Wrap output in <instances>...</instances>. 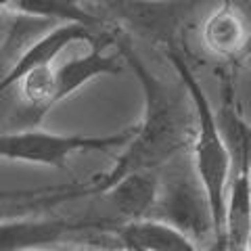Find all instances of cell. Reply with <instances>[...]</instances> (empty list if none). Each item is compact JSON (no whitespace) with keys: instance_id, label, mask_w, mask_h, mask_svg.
Listing matches in <instances>:
<instances>
[{"instance_id":"cell-1","label":"cell","mask_w":251,"mask_h":251,"mask_svg":"<svg viewBox=\"0 0 251 251\" xmlns=\"http://www.w3.org/2000/svg\"><path fill=\"white\" fill-rule=\"evenodd\" d=\"M111 46H115L124 65H128L138 80L145 94V109L134 136L124 145L113 166L84 182L88 195L103 193L132 172H159L178 155L188 153L197 122L193 99L182 80L178 77V82H170L157 75L136 50L130 31L111 29Z\"/></svg>"},{"instance_id":"cell-2","label":"cell","mask_w":251,"mask_h":251,"mask_svg":"<svg viewBox=\"0 0 251 251\" xmlns=\"http://www.w3.org/2000/svg\"><path fill=\"white\" fill-rule=\"evenodd\" d=\"M166 54L170 63L176 69V75L186 86L188 94L193 99L197 122H195L193 143L188 147L193 170L197 174L203 191L207 195L211 218L216 228V243L222 249V228H224V211H226V191H228L230 178V153L226 147V140L220 132L216 120V109L209 105L205 88L201 86L199 77L195 75L193 67L188 65L186 54L178 46H168Z\"/></svg>"},{"instance_id":"cell-3","label":"cell","mask_w":251,"mask_h":251,"mask_svg":"<svg viewBox=\"0 0 251 251\" xmlns=\"http://www.w3.org/2000/svg\"><path fill=\"white\" fill-rule=\"evenodd\" d=\"M117 226L94 216L59 218V216H19L0 222V251H40L69 247L77 241L82 247L120 249Z\"/></svg>"},{"instance_id":"cell-4","label":"cell","mask_w":251,"mask_h":251,"mask_svg":"<svg viewBox=\"0 0 251 251\" xmlns=\"http://www.w3.org/2000/svg\"><path fill=\"white\" fill-rule=\"evenodd\" d=\"M178 155L159 170V191L151 218H159L186 232L195 243L216 239L207 195L193 170L191 157Z\"/></svg>"},{"instance_id":"cell-5","label":"cell","mask_w":251,"mask_h":251,"mask_svg":"<svg viewBox=\"0 0 251 251\" xmlns=\"http://www.w3.org/2000/svg\"><path fill=\"white\" fill-rule=\"evenodd\" d=\"M136 126L113 134H57L42 128H23L13 132H0V159L34 163L65 170L74 153L84 151H111L128 145L134 136Z\"/></svg>"},{"instance_id":"cell-6","label":"cell","mask_w":251,"mask_h":251,"mask_svg":"<svg viewBox=\"0 0 251 251\" xmlns=\"http://www.w3.org/2000/svg\"><path fill=\"white\" fill-rule=\"evenodd\" d=\"M107 11L134 31L161 42L163 49L178 46L184 25L214 0H99Z\"/></svg>"},{"instance_id":"cell-7","label":"cell","mask_w":251,"mask_h":251,"mask_svg":"<svg viewBox=\"0 0 251 251\" xmlns=\"http://www.w3.org/2000/svg\"><path fill=\"white\" fill-rule=\"evenodd\" d=\"M105 34H94L92 29L84 25H75V23H54L49 29H44L40 36H36L19 52V57L13 61V65L0 75V94L11 90L13 86H17L29 74L54 65V59L74 42L94 44Z\"/></svg>"},{"instance_id":"cell-8","label":"cell","mask_w":251,"mask_h":251,"mask_svg":"<svg viewBox=\"0 0 251 251\" xmlns=\"http://www.w3.org/2000/svg\"><path fill=\"white\" fill-rule=\"evenodd\" d=\"M111 44V31L92 44V49L75 59H67L61 65H52L49 75V109L63 103L74 92L84 88L88 82L100 75H120L124 72V59L117 54H107L105 49Z\"/></svg>"},{"instance_id":"cell-9","label":"cell","mask_w":251,"mask_h":251,"mask_svg":"<svg viewBox=\"0 0 251 251\" xmlns=\"http://www.w3.org/2000/svg\"><path fill=\"white\" fill-rule=\"evenodd\" d=\"M201 44L220 61L239 59L251 49V23L232 0H222L203 21Z\"/></svg>"},{"instance_id":"cell-10","label":"cell","mask_w":251,"mask_h":251,"mask_svg":"<svg viewBox=\"0 0 251 251\" xmlns=\"http://www.w3.org/2000/svg\"><path fill=\"white\" fill-rule=\"evenodd\" d=\"M159 191V172H132L113 182L97 197L111 209L109 222L120 228L132 220L149 218Z\"/></svg>"},{"instance_id":"cell-11","label":"cell","mask_w":251,"mask_h":251,"mask_svg":"<svg viewBox=\"0 0 251 251\" xmlns=\"http://www.w3.org/2000/svg\"><path fill=\"white\" fill-rule=\"evenodd\" d=\"M115 234L128 251H201L186 232L151 216L122 224Z\"/></svg>"},{"instance_id":"cell-12","label":"cell","mask_w":251,"mask_h":251,"mask_svg":"<svg viewBox=\"0 0 251 251\" xmlns=\"http://www.w3.org/2000/svg\"><path fill=\"white\" fill-rule=\"evenodd\" d=\"M2 9L50 23H75L92 29L94 34L109 31L105 29L103 19L86 9L80 0H2Z\"/></svg>"},{"instance_id":"cell-13","label":"cell","mask_w":251,"mask_h":251,"mask_svg":"<svg viewBox=\"0 0 251 251\" xmlns=\"http://www.w3.org/2000/svg\"><path fill=\"white\" fill-rule=\"evenodd\" d=\"M82 195H88L86 184H67V186H52L42 188V191H27V193H15L0 197V222L9 218L19 216H31L50 211L52 207L77 199Z\"/></svg>"},{"instance_id":"cell-14","label":"cell","mask_w":251,"mask_h":251,"mask_svg":"<svg viewBox=\"0 0 251 251\" xmlns=\"http://www.w3.org/2000/svg\"><path fill=\"white\" fill-rule=\"evenodd\" d=\"M75 251H128L126 247H120V249H99V247H80Z\"/></svg>"},{"instance_id":"cell-15","label":"cell","mask_w":251,"mask_h":251,"mask_svg":"<svg viewBox=\"0 0 251 251\" xmlns=\"http://www.w3.org/2000/svg\"><path fill=\"white\" fill-rule=\"evenodd\" d=\"M249 184H251V170H249Z\"/></svg>"}]
</instances>
